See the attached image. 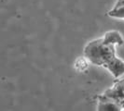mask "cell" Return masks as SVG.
Instances as JSON below:
<instances>
[{
  "label": "cell",
  "instance_id": "cell-2",
  "mask_svg": "<svg viewBox=\"0 0 124 111\" xmlns=\"http://www.w3.org/2000/svg\"><path fill=\"white\" fill-rule=\"evenodd\" d=\"M104 97L115 102H124V80L119 81L112 89L107 90L105 92Z\"/></svg>",
  "mask_w": 124,
  "mask_h": 111
},
{
  "label": "cell",
  "instance_id": "cell-1",
  "mask_svg": "<svg viewBox=\"0 0 124 111\" xmlns=\"http://www.w3.org/2000/svg\"><path fill=\"white\" fill-rule=\"evenodd\" d=\"M115 53V45L105 44L103 39L91 42L84 50V54L88 59L98 66H106L113 57L116 56Z\"/></svg>",
  "mask_w": 124,
  "mask_h": 111
},
{
  "label": "cell",
  "instance_id": "cell-4",
  "mask_svg": "<svg viewBox=\"0 0 124 111\" xmlns=\"http://www.w3.org/2000/svg\"><path fill=\"white\" fill-rule=\"evenodd\" d=\"M103 42L105 44H118L121 45L123 43V38L120 33L117 31H111L106 32L103 38Z\"/></svg>",
  "mask_w": 124,
  "mask_h": 111
},
{
  "label": "cell",
  "instance_id": "cell-5",
  "mask_svg": "<svg viewBox=\"0 0 124 111\" xmlns=\"http://www.w3.org/2000/svg\"><path fill=\"white\" fill-rule=\"evenodd\" d=\"M101 99L97 109L100 111H118L120 110V106L117 104V102L110 99Z\"/></svg>",
  "mask_w": 124,
  "mask_h": 111
},
{
  "label": "cell",
  "instance_id": "cell-7",
  "mask_svg": "<svg viewBox=\"0 0 124 111\" xmlns=\"http://www.w3.org/2000/svg\"><path fill=\"white\" fill-rule=\"evenodd\" d=\"M88 63L84 58H78L76 62V68L78 70H84L85 68H87Z\"/></svg>",
  "mask_w": 124,
  "mask_h": 111
},
{
  "label": "cell",
  "instance_id": "cell-9",
  "mask_svg": "<svg viewBox=\"0 0 124 111\" xmlns=\"http://www.w3.org/2000/svg\"><path fill=\"white\" fill-rule=\"evenodd\" d=\"M121 106H122V107L124 108V102H122V105H121Z\"/></svg>",
  "mask_w": 124,
  "mask_h": 111
},
{
  "label": "cell",
  "instance_id": "cell-8",
  "mask_svg": "<svg viewBox=\"0 0 124 111\" xmlns=\"http://www.w3.org/2000/svg\"><path fill=\"white\" fill-rule=\"evenodd\" d=\"M124 6V0H119L118 3H117V5L115 7H118V6Z\"/></svg>",
  "mask_w": 124,
  "mask_h": 111
},
{
  "label": "cell",
  "instance_id": "cell-3",
  "mask_svg": "<svg viewBox=\"0 0 124 111\" xmlns=\"http://www.w3.org/2000/svg\"><path fill=\"white\" fill-rule=\"evenodd\" d=\"M105 67L109 69L115 78H119L124 74V62L117 56L113 57Z\"/></svg>",
  "mask_w": 124,
  "mask_h": 111
},
{
  "label": "cell",
  "instance_id": "cell-6",
  "mask_svg": "<svg viewBox=\"0 0 124 111\" xmlns=\"http://www.w3.org/2000/svg\"><path fill=\"white\" fill-rule=\"evenodd\" d=\"M108 15L110 17L118 18H124V6L115 7L114 9H112L111 11L108 12Z\"/></svg>",
  "mask_w": 124,
  "mask_h": 111
}]
</instances>
